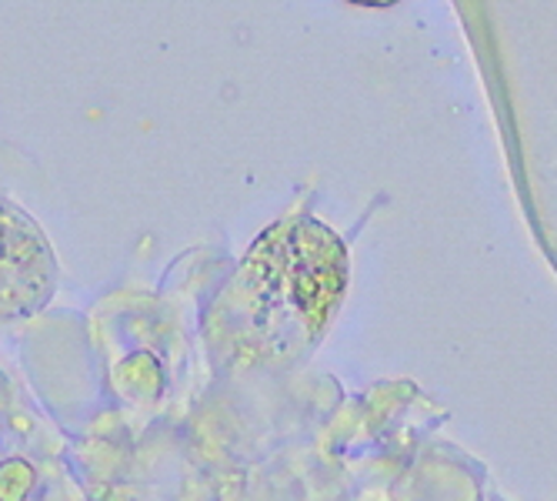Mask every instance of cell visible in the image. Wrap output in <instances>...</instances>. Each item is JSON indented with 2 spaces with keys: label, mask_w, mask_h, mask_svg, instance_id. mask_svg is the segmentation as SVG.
I'll return each mask as SVG.
<instances>
[{
  "label": "cell",
  "mask_w": 557,
  "mask_h": 501,
  "mask_svg": "<svg viewBox=\"0 0 557 501\" xmlns=\"http://www.w3.org/2000/svg\"><path fill=\"white\" fill-rule=\"evenodd\" d=\"M264 297V334L287 347V334L314 331L324 325L344 284V250L314 224L281 228L255 250Z\"/></svg>",
  "instance_id": "obj_1"
}]
</instances>
